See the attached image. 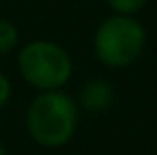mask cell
<instances>
[{
	"label": "cell",
	"mask_w": 157,
	"mask_h": 155,
	"mask_svg": "<svg viewBox=\"0 0 157 155\" xmlns=\"http://www.w3.org/2000/svg\"><path fill=\"white\" fill-rule=\"evenodd\" d=\"M19 45V30L13 21L0 17V55L15 51Z\"/></svg>",
	"instance_id": "5"
},
{
	"label": "cell",
	"mask_w": 157,
	"mask_h": 155,
	"mask_svg": "<svg viewBox=\"0 0 157 155\" xmlns=\"http://www.w3.org/2000/svg\"><path fill=\"white\" fill-rule=\"evenodd\" d=\"M115 102V87L106 79H91L87 81L78 91V108L89 113H102L110 108Z\"/></svg>",
	"instance_id": "4"
},
{
	"label": "cell",
	"mask_w": 157,
	"mask_h": 155,
	"mask_svg": "<svg viewBox=\"0 0 157 155\" xmlns=\"http://www.w3.org/2000/svg\"><path fill=\"white\" fill-rule=\"evenodd\" d=\"M106 4L117 15H136L149 4V0H106Z\"/></svg>",
	"instance_id": "6"
},
{
	"label": "cell",
	"mask_w": 157,
	"mask_h": 155,
	"mask_svg": "<svg viewBox=\"0 0 157 155\" xmlns=\"http://www.w3.org/2000/svg\"><path fill=\"white\" fill-rule=\"evenodd\" d=\"M0 155H9V153H6V147H4L2 142H0Z\"/></svg>",
	"instance_id": "8"
},
{
	"label": "cell",
	"mask_w": 157,
	"mask_h": 155,
	"mask_svg": "<svg viewBox=\"0 0 157 155\" xmlns=\"http://www.w3.org/2000/svg\"><path fill=\"white\" fill-rule=\"evenodd\" d=\"M11 96H13V85H11V81L4 72H0V110L9 104Z\"/></svg>",
	"instance_id": "7"
},
{
	"label": "cell",
	"mask_w": 157,
	"mask_h": 155,
	"mask_svg": "<svg viewBox=\"0 0 157 155\" xmlns=\"http://www.w3.org/2000/svg\"><path fill=\"white\" fill-rule=\"evenodd\" d=\"M19 75L36 91L64 89V85L72 77V57L53 41H30L17 53Z\"/></svg>",
	"instance_id": "3"
},
{
	"label": "cell",
	"mask_w": 157,
	"mask_h": 155,
	"mask_svg": "<svg viewBox=\"0 0 157 155\" xmlns=\"http://www.w3.org/2000/svg\"><path fill=\"white\" fill-rule=\"evenodd\" d=\"M78 126V104L64 89L38 91L26 110V130L43 149L66 147Z\"/></svg>",
	"instance_id": "1"
},
{
	"label": "cell",
	"mask_w": 157,
	"mask_h": 155,
	"mask_svg": "<svg viewBox=\"0 0 157 155\" xmlns=\"http://www.w3.org/2000/svg\"><path fill=\"white\" fill-rule=\"evenodd\" d=\"M147 30L134 15H117L102 19L94 32V53L106 68H128L144 51Z\"/></svg>",
	"instance_id": "2"
}]
</instances>
